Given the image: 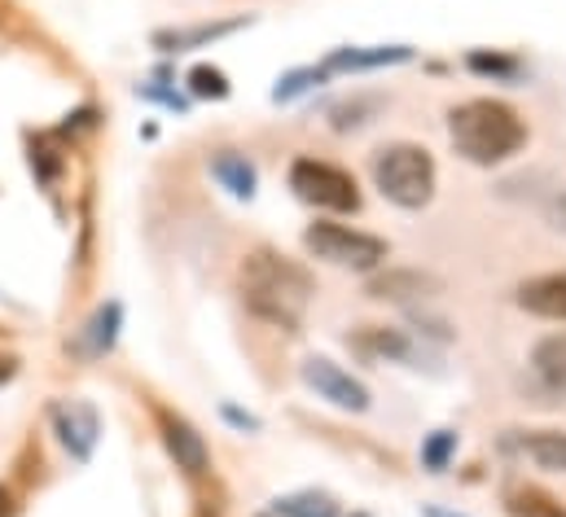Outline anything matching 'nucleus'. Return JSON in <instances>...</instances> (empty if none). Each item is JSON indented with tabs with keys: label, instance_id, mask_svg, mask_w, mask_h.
Masks as SVG:
<instances>
[{
	"label": "nucleus",
	"instance_id": "12",
	"mask_svg": "<svg viewBox=\"0 0 566 517\" xmlns=\"http://www.w3.org/2000/svg\"><path fill=\"white\" fill-rule=\"evenodd\" d=\"M518 452L545 474H566V430H527Z\"/></svg>",
	"mask_w": 566,
	"mask_h": 517
},
{
	"label": "nucleus",
	"instance_id": "16",
	"mask_svg": "<svg viewBox=\"0 0 566 517\" xmlns=\"http://www.w3.org/2000/svg\"><path fill=\"white\" fill-rule=\"evenodd\" d=\"M277 517H338V505L325 492H294L277 500Z\"/></svg>",
	"mask_w": 566,
	"mask_h": 517
},
{
	"label": "nucleus",
	"instance_id": "11",
	"mask_svg": "<svg viewBox=\"0 0 566 517\" xmlns=\"http://www.w3.org/2000/svg\"><path fill=\"white\" fill-rule=\"evenodd\" d=\"M369 294L374 298H391V303H405V298H426V294H439V281L430 272H409V267H396L387 276H374L369 281Z\"/></svg>",
	"mask_w": 566,
	"mask_h": 517
},
{
	"label": "nucleus",
	"instance_id": "22",
	"mask_svg": "<svg viewBox=\"0 0 566 517\" xmlns=\"http://www.w3.org/2000/svg\"><path fill=\"white\" fill-rule=\"evenodd\" d=\"M465 66L479 71V75H496V80H514L518 75V62L514 57H501V53H470Z\"/></svg>",
	"mask_w": 566,
	"mask_h": 517
},
{
	"label": "nucleus",
	"instance_id": "10",
	"mask_svg": "<svg viewBox=\"0 0 566 517\" xmlns=\"http://www.w3.org/2000/svg\"><path fill=\"white\" fill-rule=\"evenodd\" d=\"M413 49L409 44H374V49H338L325 57L321 71H374V66H396L409 62Z\"/></svg>",
	"mask_w": 566,
	"mask_h": 517
},
{
	"label": "nucleus",
	"instance_id": "25",
	"mask_svg": "<svg viewBox=\"0 0 566 517\" xmlns=\"http://www.w3.org/2000/svg\"><path fill=\"white\" fill-rule=\"evenodd\" d=\"M13 378V360H0V382H9Z\"/></svg>",
	"mask_w": 566,
	"mask_h": 517
},
{
	"label": "nucleus",
	"instance_id": "4",
	"mask_svg": "<svg viewBox=\"0 0 566 517\" xmlns=\"http://www.w3.org/2000/svg\"><path fill=\"white\" fill-rule=\"evenodd\" d=\"M303 246L312 258L347 267V272H378L391 255V246L382 238H374L365 229H352V224H334V220H316L303 233Z\"/></svg>",
	"mask_w": 566,
	"mask_h": 517
},
{
	"label": "nucleus",
	"instance_id": "2",
	"mask_svg": "<svg viewBox=\"0 0 566 517\" xmlns=\"http://www.w3.org/2000/svg\"><path fill=\"white\" fill-rule=\"evenodd\" d=\"M448 136H452V149L465 162L501 167L527 145V124H523V115L514 106H505L496 97H470V102L452 106Z\"/></svg>",
	"mask_w": 566,
	"mask_h": 517
},
{
	"label": "nucleus",
	"instance_id": "18",
	"mask_svg": "<svg viewBox=\"0 0 566 517\" xmlns=\"http://www.w3.org/2000/svg\"><path fill=\"white\" fill-rule=\"evenodd\" d=\"M356 347L360 351H369V356H391V360H409V342L396 334V329H378V325H369L360 338H356Z\"/></svg>",
	"mask_w": 566,
	"mask_h": 517
},
{
	"label": "nucleus",
	"instance_id": "7",
	"mask_svg": "<svg viewBox=\"0 0 566 517\" xmlns=\"http://www.w3.org/2000/svg\"><path fill=\"white\" fill-rule=\"evenodd\" d=\"M154 416H158V434H163V447H167V456L176 461V469H185L189 478L207 474V465H211L207 439H202L185 416H176V412H167V408H158Z\"/></svg>",
	"mask_w": 566,
	"mask_h": 517
},
{
	"label": "nucleus",
	"instance_id": "21",
	"mask_svg": "<svg viewBox=\"0 0 566 517\" xmlns=\"http://www.w3.org/2000/svg\"><path fill=\"white\" fill-rule=\"evenodd\" d=\"M238 27H242V22H216V27H193V31H158L154 44H176V49H185V44H202V40L229 35V31H238Z\"/></svg>",
	"mask_w": 566,
	"mask_h": 517
},
{
	"label": "nucleus",
	"instance_id": "5",
	"mask_svg": "<svg viewBox=\"0 0 566 517\" xmlns=\"http://www.w3.org/2000/svg\"><path fill=\"white\" fill-rule=\"evenodd\" d=\"M290 189L298 202L316 207V211H360V189H356V176L325 162V158H294L290 162Z\"/></svg>",
	"mask_w": 566,
	"mask_h": 517
},
{
	"label": "nucleus",
	"instance_id": "19",
	"mask_svg": "<svg viewBox=\"0 0 566 517\" xmlns=\"http://www.w3.org/2000/svg\"><path fill=\"white\" fill-rule=\"evenodd\" d=\"M189 93L193 97H207V102H224L229 97V75L220 71V66H193L189 71Z\"/></svg>",
	"mask_w": 566,
	"mask_h": 517
},
{
	"label": "nucleus",
	"instance_id": "27",
	"mask_svg": "<svg viewBox=\"0 0 566 517\" xmlns=\"http://www.w3.org/2000/svg\"><path fill=\"white\" fill-rule=\"evenodd\" d=\"M352 517H369V514H352Z\"/></svg>",
	"mask_w": 566,
	"mask_h": 517
},
{
	"label": "nucleus",
	"instance_id": "8",
	"mask_svg": "<svg viewBox=\"0 0 566 517\" xmlns=\"http://www.w3.org/2000/svg\"><path fill=\"white\" fill-rule=\"evenodd\" d=\"M53 430H57V443L75 456V461H88L97 439H102V421H97V408L80 403V399H66V403H53Z\"/></svg>",
	"mask_w": 566,
	"mask_h": 517
},
{
	"label": "nucleus",
	"instance_id": "6",
	"mask_svg": "<svg viewBox=\"0 0 566 517\" xmlns=\"http://www.w3.org/2000/svg\"><path fill=\"white\" fill-rule=\"evenodd\" d=\"M298 378H303L307 390H316V399H325V403H334L343 412H365L369 408V387L360 378H352L343 365L325 360V356H307Z\"/></svg>",
	"mask_w": 566,
	"mask_h": 517
},
{
	"label": "nucleus",
	"instance_id": "26",
	"mask_svg": "<svg viewBox=\"0 0 566 517\" xmlns=\"http://www.w3.org/2000/svg\"><path fill=\"white\" fill-rule=\"evenodd\" d=\"M426 517H452V514H443V509H426Z\"/></svg>",
	"mask_w": 566,
	"mask_h": 517
},
{
	"label": "nucleus",
	"instance_id": "9",
	"mask_svg": "<svg viewBox=\"0 0 566 517\" xmlns=\"http://www.w3.org/2000/svg\"><path fill=\"white\" fill-rule=\"evenodd\" d=\"M514 303L541 320H558L566 325V272H541V276H527L518 289H514Z\"/></svg>",
	"mask_w": 566,
	"mask_h": 517
},
{
	"label": "nucleus",
	"instance_id": "23",
	"mask_svg": "<svg viewBox=\"0 0 566 517\" xmlns=\"http://www.w3.org/2000/svg\"><path fill=\"white\" fill-rule=\"evenodd\" d=\"M325 71H294V75H285L282 84H277V102H290V97H298V93H307L312 88V80H321Z\"/></svg>",
	"mask_w": 566,
	"mask_h": 517
},
{
	"label": "nucleus",
	"instance_id": "20",
	"mask_svg": "<svg viewBox=\"0 0 566 517\" xmlns=\"http://www.w3.org/2000/svg\"><path fill=\"white\" fill-rule=\"evenodd\" d=\"M452 456H457V434L452 430H434L422 439V465L430 474H443Z\"/></svg>",
	"mask_w": 566,
	"mask_h": 517
},
{
	"label": "nucleus",
	"instance_id": "15",
	"mask_svg": "<svg viewBox=\"0 0 566 517\" xmlns=\"http://www.w3.org/2000/svg\"><path fill=\"white\" fill-rule=\"evenodd\" d=\"M532 365H536V373H541L545 387H554L566 394V334L541 338L536 351H532Z\"/></svg>",
	"mask_w": 566,
	"mask_h": 517
},
{
	"label": "nucleus",
	"instance_id": "3",
	"mask_svg": "<svg viewBox=\"0 0 566 517\" xmlns=\"http://www.w3.org/2000/svg\"><path fill=\"white\" fill-rule=\"evenodd\" d=\"M434 158L430 149L413 145V140H396L382 145L374 154V184L387 202L405 207V211H422L426 202L434 198Z\"/></svg>",
	"mask_w": 566,
	"mask_h": 517
},
{
	"label": "nucleus",
	"instance_id": "17",
	"mask_svg": "<svg viewBox=\"0 0 566 517\" xmlns=\"http://www.w3.org/2000/svg\"><path fill=\"white\" fill-rule=\"evenodd\" d=\"M115 338H119V303L102 307V312L88 320V329H84V342H88V351H93V356L111 351V347H115Z\"/></svg>",
	"mask_w": 566,
	"mask_h": 517
},
{
	"label": "nucleus",
	"instance_id": "14",
	"mask_svg": "<svg viewBox=\"0 0 566 517\" xmlns=\"http://www.w3.org/2000/svg\"><path fill=\"white\" fill-rule=\"evenodd\" d=\"M505 514L510 517H566V505L554 492L527 483V487H514V492L505 496Z\"/></svg>",
	"mask_w": 566,
	"mask_h": 517
},
{
	"label": "nucleus",
	"instance_id": "1",
	"mask_svg": "<svg viewBox=\"0 0 566 517\" xmlns=\"http://www.w3.org/2000/svg\"><path fill=\"white\" fill-rule=\"evenodd\" d=\"M238 285L251 316H260L264 325H277L285 334H298L303 312L312 303V276L294 258L277 251H251L238 267Z\"/></svg>",
	"mask_w": 566,
	"mask_h": 517
},
{
	"label": "nucleus",
	"instance_id": "13",
	"mask_svg": "<svg viewBox=\"0 0 566 517\" xmlns=\"http://www.w3.org/2000/svg\"><path fill=\"white\" fill-rule=\"evenodd\" d=\"M211 176L220 180V189H229L233 198H255V167L247 154L238 149H220L211 158Z\"/></svg>",
	"mask_w": 566,
	"mask_h": 517
},
{
	"label": "nucleus",
	"instance_id": "24",
	"mask_svg": "<svg viewBox=\"0 0 566 517\" xmlns=\"http://www.w3.org/2000/svg\"><path fill=\"white\" fill-rule=\"evenodd\" d=\"M13 514V496H9V487H0V517Z\"/></svg>",
	"mask_w": 566,
	"mask_h": 517
}]
</instances>
